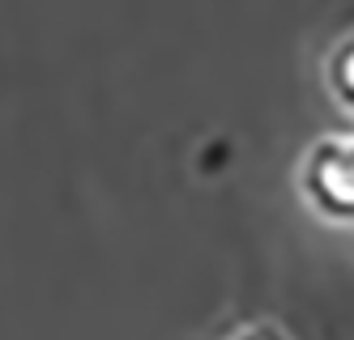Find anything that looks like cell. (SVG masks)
Instances as JSON below:
<instances>
[{
	"label": "cell",
	"instance_id": "6da1fadb",
	"mask_svg": "<svg viewBox=\"0 0 354 340\" xmlns=\"http://www.w3.org/2000/svg\"><path fill=\"white\" fill-rule=\"evenodd\" d=\"M299 192L316 217L354 226V132L320 137L299 162Z\"/></svg>",
	"mask_w": 354,
	"mask_h": 340
},
{
	"label": "cell",
	"instance_id": "7a4b0ae2",
	"mask_svg": "<svg viewBox=\"0 0 354 340\" xmlns=\"http://www.w3.org/2000/svg\"><path fill=\"white\" fill-rule=\"evenodd\" d=\"M324 90L346 115H354V30H346L324 56Z\"/></svg>",
	"mask_w": 354,
	"mask_h": 340
},
{
	"label": "cell",
	"instance_id": "3957f363",
	"mask_svg": "<svg viewBox=\"0 0 354 340\" xmlns=\"http://www.w3.org/2000/svg\"><path fill=\"white\" fill-rule=\"evenodd\" d=\"M226 340H290L277 323H243L239 332H231Z\"/></svg>",
	"mask_w": 354,
	"mask_h": 340
}]
</instances>
